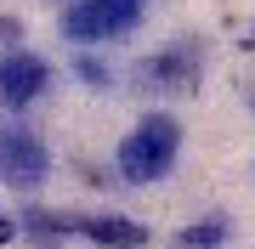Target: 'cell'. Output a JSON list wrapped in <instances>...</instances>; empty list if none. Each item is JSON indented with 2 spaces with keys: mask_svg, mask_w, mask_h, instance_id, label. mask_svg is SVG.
<instances>
[{
  "mask_svg": "<svg viewBox=\"0 0 255 249\" xmlns=\"http://www.w3.org/2000/svg\"><path fill=\"white\" fill-rule=\"evenodd\" d=\"M176 153H182V125H176L170 113H147V119L119 142V175H125L130 187H147V181H159V175H170Z\"/></svg>",
  "mask_w": 255,
  "mask_h": 249,
  "instance_id": "6da1fadb",
  "label": "cell"
},
{
  "mask_svg": "<svg viewBox=\"0 0 255 249\" xmlns=\"http://www.w3.org/2000/svg\"><path fill=\"white\" fill-rule=\"evenodd\" d=\"M199 80H204V46L199 40H176V46L153 51L147 63H136V85L159 91V96H187V91H199Z\"/></svg>",
  "mask_w": 255,
  "mask_h": 249,
  "instance_id": "7a4b0ae2",
  "label": "cell"
},
{
  "mask_svg": "<svg viewBox=\"0 0 255 249\" xmlns=\"http://www.w3.org/2000/svg\"><path fill=\"white\" fill-rule=\"evenodd\" d=\"M147 11V0H74L63 11V34L68 40H114L125 28H136Z\"/></svg>",
  "mask_w": 255,
  "mask_h": 249,
  "instance_id": "3957f363",
  "label": "cell"
},
{
  "mask_svg": "<svg viewBox=\"0 0 255 249\" xmlns=\"http://www.w3.org/2000/svg\"><path fill=\"white\" fill-rule=\"evenodd\" d=\"M46 170H51V153H46V142H40L34 130H23V125H0V181L28 193V187L46 181Z\"/></svg>",
  "mask_w": 255,
  "mask_h": 249,
  "instance_id": "277c9868",
  "label": "cell"
},
{
  "mask_svg": "<svg viewBox=\"0 0 255 249\" xmlns=\"http://www.w3.org/2000/svg\"><path fill=\"white\" fill-rule=\"evenodd\" d=\"M51 85V68L34 51H6L0 57V108H28Z\"/></svg>",
  "mask_w": 255,
  "mask_h": 249,
  "instance_id": "5b68a950",
  "label": "cell"
},
{
  "mask_svg": "<svg viewBox=\"0 0 255 249\" xmlns=\"http://www.w3.org/2000/svg\"><path fill=\"white\" fill-rule=\"evenodd\" d=\"M80 227H85V238H97L108 249H142L147 244V227L130 221V215H91V221H80Z\"/></svg>",
  "mask_w": 255,
  "mask_h": 249,
  "instance_id": "8992f818",
  "label": "cell"
},
{
  "mask_svg": "<svg viewBox=\"0 0 255 249\" xmlns=\"http://www.w3.org/2000/svg\"><path fill=\"white\" fill-rule=\"evenodd\" d=\"M221 238H227V221H221V215H210V221H199V227H182V249H216Z\"/></svg>",
  "mask_w": 255,
  "mask_h": 249,
  "instance_id": "52a82bcc",
  "label": "cell"
},
{
  "mask_svg": "<svg viewBox=\"0 0 255 249\" xmlns=\"http://www.w3.org/2000/svg\"><path fill=\"white\" fill-rule=\"evenodd\" d=\"M28 227H34V238H63V221L46 210H28Z\"/></svg>",
  "mask_w": 255,
  "mask_h": 249,
  "instance_id": "ba28073f",
  "label": "cell"
},
{
  "mask_svg": "<svg viewBox=\"0 0 255 249\" xmlns=\"http://www.w3.org/2000/svg\"><path fill=\"white\" fill-rule=\"evenodd\" d=\"M80 80H91V85H108V68H102L97 57H80Z\"/></svg>",
  "mask_w": 255,
  "mask_h": 249,
  "instance_id": "9c48e42d",
  "label": "cell"
},
{
  "mask_svg": "<svg viewBox=\"0 0 255 249\" xmlns=\"http://www.w3.org/2000/svg\"><path fill=\"white\" fill-rule=\"evenodd\" d=\"M11 238H17V227H11L6 215H0V244H11Z\"/></svg>",
  "mask_w": 255,
  "mask_h": 249,
  "instance_id": "30bf717a",
  "label": "cell"
},
{
  "mask_svg": "<svg viewBox=\"0 0 255 249\" xmlns=\"http://www.w3.org/2000/svg\"><path fill=\"white\" fill-rule=\"evenodd\" d=\"M250 51H255V28H250Z\"/></svg>",
  "mask_w": 255,
  "mask_h": 249,
  "instance_id": "8fae6325",
  "label": "cell"
},
{
  "mask_svg": "<svg viewBox=\"0 0 255 249\" xmlns=\"http://www.w3.org/2000/svg\"><path fill=\"white\" fill-rule=\"evenodd\" d=\"M250 102H255V96H250Z\"/></svg>",
  "mask_w": 255,
  "mask_h": 249,
  "instance_id": "7c38bea8",
  "label": "cell"
}]
</instances>
